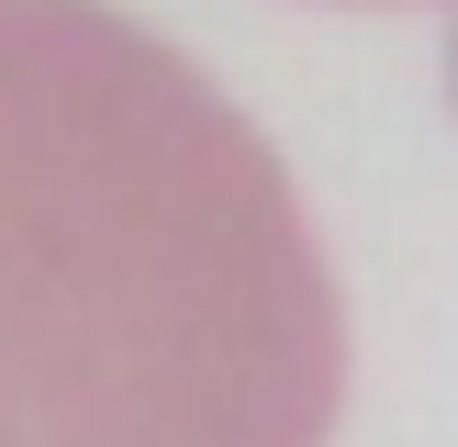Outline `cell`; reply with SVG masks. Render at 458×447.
Here are the masks:
<instances>
[{"label": "cell", "mask_w": 458, "mask_h": 447, "mask_svg": "<svg viewBox=\"0 0 458 447\" xmlns=\"http://www.w3.org/2000/svg\"><path fill=\"white\" fill-rule=\"evenodd\" d=\"M347 302L280 146L112 0H0V447H335Z\"/></svg>", "instance_id": "cell-1"}, {"label": "cell", "mask_w": 458, "mask_h": 447, "mask_svg": "<svg viewBox=\"0 0 458 447\" xmlns=\"http://www.w3.org/2000/svg\"><path fill=\"white\" fill-rule=\"evenodd\" d=\"M447 89H458V45H447Z\"/></svg>", "instance_id": "cell-2"}]
</instances>
